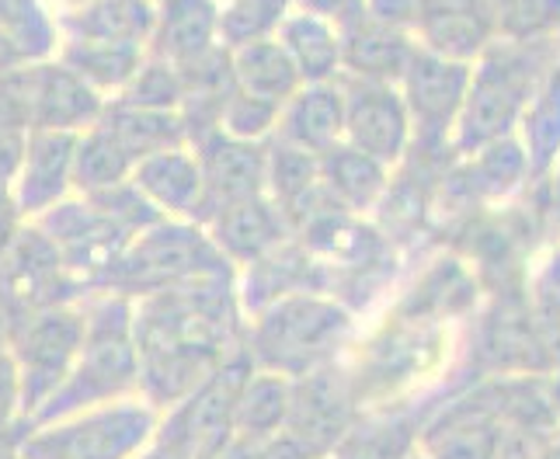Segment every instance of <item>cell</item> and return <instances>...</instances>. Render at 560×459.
<instances>
[{
    "label": "cell",
    "instance_id": "cell-7",
    "mask_svg": "<svg viewBox=\"0 0 560 459\" xmlns=\"http://www.w3.org/2000/svg\"><path fill=\"white\" fill-rule=\"evenodd\" d=\"M349 421H352L349 387L327 366L293 379L285 435L311 459L335 452V446L349 432Z\"/></svg>",
    "mask_w": 560,
    "mask_h": 459
},
{
    "label": "cell",
    "instance_id": "cell-18",
    "mask_svg": "<svg viewBox=\"0 0 560 459\" xmlns=\"http://www.w3.org/2000/svg\"><path fill=\"white\" fill-rule=\"evenodd\" d=\"M98 126L108 129L137 164L158 150L188 143V129H185L182 111H150V108H132L122 102H105V108L98 115Z\"/></svg>",
    "mask_w": 560,
    "mask_h": 459
},
{
    "label": "cell",
    "instance_id": "cell-4",
    "mask_svg": "<svg viewBox=\"0 0 560 459\" xmlns=\"http://www.w3.org/2000/svg\"><path fill=\"white\" fill-rule=\"evenodd\" d=\"M226 261L212 247L202 223L191 220H158L132 237L115 261L105 268L108 285L126 293H161L196 275H212Z\"/></svg>",
    "mask_w": 560,
    "mask_h": 459
},
{
    "label": "cell",
    "instance_id": "cell-24",
    "mask_svg": "<svg viewBox=\"0 0 560 459\" xmlns=\"http://www.w3.org/2000/svg\"><path fill=\"white\" fill-rule=\"evenodd\" d=\"M212 459H311L285 432L276 438H244V435H230L226 446L212 456Z\"/></svg>",
    "mask_w": 560,
    "mask_h": 459
},
{
    "label": "cell",
    "instance_id": "cell-14",
    "mask_svg": "<svg viewBox=\"0 0 560 459\" xmlns=\"http://www.w3.org/2000/svg\"><path fill=\"white\" fill-rule=\"evenodd\" d=\"M217 17L220 0H158L147 52L167 60L171 67L199 60V56L220 46Z\"/></svg>",
    "mask_w": 560,
    "mask_h": 459
},
{
    "label": "cell",
    "instance_id": "cell-22",
    "mask_svg": "<svg viewBox=\"0 0 560 459\" xmlns=\"http://www.w3.org/2000/svg\"><path fill=\"white\" fill-rule=\"evenodd\" d=\"M296 0H220L217 35L223 49L272 38Z\"/></svg>",
    "mask_w": 560,
    "mask_h": 459
},
{
    "label": "cell",
    "instance_id": "cell-3",
    "mask_svg": "<svg viewBox=\"0 0 560 459\" xmlns=\"http://www.w3.org/2000/svg\"><path fill=\"white\" fill-rule=\"evenodd\" d=\"M158 408L140 393L32 425L18 459H132L158 435Z\"/></svg>",
    "mask_w": 560,
    "mask_h": 459
},
{
    "label": "cell",
    "instance_id": "cell-17",
    "mask_svg": "<svg viewBox=\"0 0 560 459\" xmlns=\"http://www.w3.org/2000/svg\"><path fill=\"white\" fill-rule=\"evenodd\" d=\"M230 70H234V84L241 91L276 105L289 102L303 87L296 63L289 60V52L282 49L276 35L230 49Z\"/></svg>",
    "mask_w": 560,
    "mask_h": 459
},
{
    "label": "cell",
    "instance_id": "cell-16",
    "mask_svg": "<svg viewBox=\"0 0 560 459\" xmlns=\"http://www.w3.org/2000/svg\"><path fill=\"white\" fill-rule=\"evenodd\" d=\"M276 38L296 63L303 84H327L341 70V28L311 11H289Z\"/></svg>",
    "mask_w": 560,
    "mask_h": 459
},
{
    "label": "cell",
    "instance_id": "cell-26",
    "mask_svg": "<svg viewBox=\"0 0 560 459\" xmlns=\"http://www.w3.org/2000/svg\"><path fill=\"white\" fill-rule=\"evenodd\" d=\"M22 417V397H18V373L8 344H0V432Z\"/></svg>",
    "mask_w": 560,
    "mask_h": 459
},
{
    "label": "cell",
    "instance_id": "cell-28",
    "mask_svg": "<svg viewBox=\"0 0 560 459\" xmlns=\"http://www.w3.org/2000/svg\"><path fill=\"white\" fill-rule=\"evenodd\" d=\"M132 459H178L175 452H167L164 446H158V443H150L140 456H132Z\"/></svg>",
    "mask_w": 560,
    "mask_h": 459
},
{
    "label": "cell",
    "instance_id": "cell-29",
    "mask_svg": "<svg viewBox=\"0 0 560 459\" xmlns=\"http://www.w3.org/2000/svg\"><path fill=\"white\" fill-rule=\"evenodd\" d=\"M52 4L60 8V11H67V14H81L84 8L94 4V0H52Z\"/></svg>",
    "mask_w": 560,
    "mask_h": 459
},
{
    "label": "cell",
    "instance_id": "cell-6",
    "mask_svg": "<svg viewBox=\"0 0 560 459\" xmlns=\"http://www.w3.org/2000/svg\"><path fill=\"white\" fill-rule=\"evenodd\" d=\"M345 94V143L380 164H397L411 143V111L394 84L352 81Z\"/></svg>",
    "mask_w": 560,
    "mask_h": 459
},
{
    "label": "cell",
    "instance_id": "cell-2",
    "mask_svg": "<svg viewBox=\"0 0 560 459\" xmlns=\"http://www.w3.org/2000/svg\"><path fill=\"white\" fill-rule=\"evenodd\" d=\"M349 314L338 303L289 293L255 314L247 334V358L255 369H272L289 379L324 369L341 338L349 334Z\"/></svg>",
    "mask_w": 560,
    "mask_h": 459
},
{
    "label": "cell",
    "instance_id": "cell-11",
    "mask_svg": "<svg viewBox=\"0 0 560 459\" xmlns=\"http://www.w3.org/2000/svg\"><path fill=\"white\" fill-rule=\"evenodd\" d=\"M474 81L470 63L446 60V56H435L429 49H415L408 70L400 76V98L411 111V126L418 129H446L463 102H467V91Z\"/></svg>",
    "mask_w": 560,
    "mask_h": 459
},
{
    "label": "cell",
    "instance_id": "cell-21",
    "mask_svg": "<svg viewBox=\"0 0 560 459\" xmlns=\"http://www.w3.org/2000/svg\"><path fill=\"white\" fill-rule=\"evenodd\" d=\"M132 167H137V161H132L126 146L98 122L77 132V143H73V191L77 196H98V191L129 185Z\"/></svg>",
    "mask_w": 560,
    "mask_h": 459
},
{
    "label": "cell",
    "instance_id": "cell-19",
    "mask_svg": "<svg viewBox=\"0 0 560 459\" xmlns=\"http://www.w3.org/2000/svg\"><path fill=\"white\" fill-rule=\"evenodd\" d=\"M289 393H293V379L289 376L250 366L234 400V435L244 438L282 435L289 417Z\"/></svg>",
    "mask_w": 560,
    "mask_h": 459
},
{
    "label": "cell",
    "instance_id": "cell-15",
    "mask_svg": "<svg viewBox=\"0 0 560 459\" xmlns=\"http://www.w3.org/2000/svg\"><path fill=\"white\" fill-rule=\"evenodd\" d=\"M415 49V32L376 25L370 17H359L349 28H341V70H349L355 81H400Z\"/></svg>",
    "mask_w": 560,
    "mask_h": 459
},
{
    "label": "cell",
    "instance_id": "cell-27",
    "mask_svg": "<svg viewBox=\"0 0 560 459\" xmlns=\"http://www.w3.org/2000/svg\"><path fill=\"white\" fill-rule=\"evenodd\" d=\"M300 11H311L338 28H349L362 17V0H296Z\"/></svg>",
    "mask_w": 560,
    "mask_h": 459
},
{
    "label": "cell",
    "instance_id": "cell-13",
    "mask_svg": "<svg viewBox=\"0 0 560 459\" xmlns=\"http://www.w3.org/2000/svg\"><path fill=\"white\" fill-rule=\"evenodd\" d=\"M276 140L324 157L327 150L345 143V94L335 81L303 84L293 98L282 102Z\"/></svg>",
    "mask_w": 560,
    "mask_h": 459
},
{
    "label": "cell",
    "instance_id": "cell-1",
    "mask_svg": "<svg viewBox=\"0 0 560 459\" xmlns=\"http://www.w3.org/2000/svg\"><path fill=\"white\" fill-rule=\"evenodd\" d=\"M140 393V352L132 331V306L122 296H108L84 310V341L73 369L43 408L28 417L32 425L63 414Z\"/></svg>",
    "mask_w": 560,
    "mask_h": 459
},
{
    "label": "cell",
    "instance_id": "cell-23",
    "mask_svg": "<svg viewBox=\"0 0 560 459\" xmlns=\"http://www.w3.org/2000/svg\"><path fill=\"white\" fill-rule=\"evenodd\" d=\"M279 108L276 102H265L247 94L234 84V91L226 94V102L220 105L217 115V129H223L226 137H237L247 143H265L276 137V126H279Z\"/></svg>",
    "mask_w": 560,
    "mask_h": 459
},
{
    "label": "cell",
    "instance_id": "cell-5",
    "mask_svg": "<svg viewBox=\"0 0 560 459\" xmlns=\"http://www.w3.org/2000/svg\"><path fill=\"white\" fill-rule=\"evenodd\" d=\"M84 341V310L70 303L38 306L18 317L8 352L18 373V397H22V417L28 421L46 400L63 387L73 369V358Z\"/></svg>",
    "mask_w": 560,
    "mask_h": 459
},
{
    "label": "cell",
    "instance_id": "cell-25",
    "mask_svg": "<svg viewBox=\"0 0 560 459\" xmlns=\"http://www.w3.org/2000/svg\"><path fill=\"white\" fill-rule=\"evenodd\" d=\"M362 17L376 25L415 32L421 17V0H362Z\"/></svg>",
    "mask_w": 560,
    "mask_h": 459
},
{
    "label": "cell",
    "instance_id": "cell-9",
    "mask_svg": "<svg viewBox=\"0 0 560 459\" xmlns=\"http://www.w3.org/2000/svg\"><path fill=\"white\" fill-rule=\"evenodd\" d=\"M129 181L167 220L202 223L209 213L202 164H199V153L191 150V143H178V146L150 153V157H143L132 167Z\"/></svg>",
    "mask_w": 560,
    "mask_h": 459
},
{
    "label": "cell",
    "instance_id": "cell-30",
    "mask_svg": "<svg viewBox=\"0 0 560 459\" xmlns=\"http://www.w3.org/2000/svg\"><path fill=\"white\" fill-rule=\"evenodd\" d=\"M0 459H18V449H0Z\"/></svg>",
    "mask_w": 560,
    "mask_h": 459
},
{
    "label": "cell",
    "instance_id": "cell-10",
    "mask_svg": "<svg viewBox=\"0 0 560 459\" xmlns=\"http://www.w3.org/2000/svg\"><path fill=\"white\" fill-rule=\"evenodd\" d=\"M188 143L199 153L202 178H206V199H209L206 220L223 205L265 196V143L226 137L223 129H206Z\"/></svg>",
    "mask_w": 560,
    "mask_h": 459
},
{
    "label": "cell",
    "instance_id": "cell-8",
    "mask_svg": "<svg viewBox=\"0 0 560 459\" xmlns=\"http://www.w3.org/2000/svg\"><path fill=\"white\" fill-rule=\"evenodd\" d=\"M73 143L77 132L60 129H32L25 132L22 161L11 185V199L18 216H46L52 205L73 196Z\"/></svg>",
    "mask_w": 560,
    "mask_h": 459
},
{
    "label": "cell",
    "instance_id": "cell-20",
    "mask_svg": "<svg viewBox=\"0 0 560 459\" xmlns=\"http://www.w3.org/2000/svg\"><path fill=\"white\" fill-rule=\"evenodd\" d=\"M320 185L338 209H370L386 196V164L349 143H338L320 157Z\"/></svg>",
    "mask_w": 560,
    "mask_h": 459
},
{
    "label": "cell",
    "instance_id": "cell-12",
    "mask_svg": "<svg viewBox=\"0 0 560 459\" xmlns=\"http://www.w3.org/2000/svg\"><path fill=\"white\" fill-rule=\"evenodd\" d=\"M202 226L220 258L234 264H255L258 258L279 251L289 229H293V223L285 220L282 205L272 196H255L223 205Z\"/></svg>",
    "mask_w": 560,
    "mask_h": 459
}]
</instances>
